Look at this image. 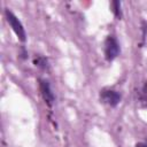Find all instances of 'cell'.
<instances>
[{
	"label": "cell",
	"mask_w": 147,
	"mask_h": 147,
	"mask_svg": "<svg viewBox=\"0 0 147 147\" xmlns=\"http://www.w3.org/2000/svg\"><path fill=\"white\" fill-rule=\"evenodd\" d=\"M142 94H144V101L146 102V106H147V83L144 87V91H142Z\"/></svg>",
	"instance_id": "cell-7"
},
{
	"label": "cell",
	"mask_w": 147,
	"mask_h": 147,
	"mask_svg": "<svg viewBox=\"0 0 147 147\" xmlns=\"http://www.w3.org/2000/svg\"><path fill=\"white\" fill-rule=\"evenodd\" d=\"M5 15H6L7 22H8L9 25L11 26V29H13V31L15 32V34L17 36V38H18L22 42H24V41L26 40V33H25V30H24L22 23L20 22V20H18L10 10H8V9H6Z\"/></svg>",
	"instance_id": "cell-1"
},
{
	"label": "cell",
	"mask_w": 147,
	"mask_h": 147,
	"mask_svg": "<svg viewBox=\"0 0 147 147\" xmlns=\"http://www.w3.org/2000/svg\"><path fill=\"white\" fill-rule=\"evenodd\" d=\"M100 99L103 103H106L110 107H116L121 102V94L117 91H114L110 88H105L100 93Z\"/></svg>",
	"instance_id": "cell-3"
},
{
	"label": "cell",
	"mask_w": 147,
	"mask_h": 147,
	"mask_svg": "<svg viewBox=\"0 0 147 147\" xmlns=\"http://www.w3.org/2000/svg\"><path fill=\"white\" fill-rule=\"evenodd\" d=\"M39 90H40V93H41L44 100L48 103V106H52L54 102V93L52 92V88H51L48 80L40 79L39 80Z\"/></svg>",
	"instance_id": "cell-4"
},
{
	"label": "cell",
	"mask_w": 147,
	"mask_h": 147,
	"mask_svg": "<svg viewBox=\"0 0 147 147\" xmlns=\"http://www.w3.org/2000/svg\"><path fill=\"white\" fill-rule=\"evenodd\" d=\"M136 147H147V140L141 141V142H138V144L136 145Z\"/></svg>",
	"instance_id": "cell-8"
},
{
	"label": "cell",
	"mask_w": 147,
	"mask_h": 147,
	"mask_svg": "<svg viewBox=\"0 0 147 147\" xmlns=\"http://www.w3.org/2000/svg\"><path fill=\"white\" fill-rule=\"evenodd\" d=\"M119 52H121V48H119V44H118L117 39L114 36L107 37V39L105 41V56H106V59L108 61H111L119 55Z\"/></svg>",
	"instance_id": "cell-2"
},
{
	"label": "cell",
	"mask_w": 147,
	"mask_h": 147,
	"mask_svg": "<svg viewBox=\"0 0 147 147\" xmlns=\"http://www.w3.org/2000/svg\"><path fill=\"white\" fill-rule=\"evenodd\" d=\"M111 7H113V11H114L115 16L118 17V18H121V17H122L121 2H118V1H114V2H111Z\"/></svg>",
	"instance_id": "cell-5"
},
{
	"label": "cell",
	"mask_w": 147,
	"mask_h": 147,
	"mask_svg": "<svg viewBox=\"0 0 147 147\" xmlns=\"http://www.w3.org/2000/svg\"><path fill=\"white\" fill-rule=\"evenodd\" d=\"M34 63H36V65H38V67L46 68V65H45V64H46V60L42 59V57H38V60H36Z\"/></svg>",
	"instance_id": "cell-6"
}]
</instances>
